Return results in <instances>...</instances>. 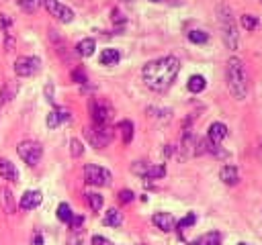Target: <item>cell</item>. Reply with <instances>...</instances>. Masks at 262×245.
Wrapping results in <instances>:
<instances>
[{
  "instance_id": "cell-21",
  "label": "cell",
  "mask_w": 262,
  "mask_h": 245,
  "mask_svg": "<svg viewBox=\"0 0 262 245\" xmlns=\"http://www.w3.org/2000/svg\"><path fill=\"white\" fill-rule=\"evenodd\" d=\"M192 245H221V235L219 233H213V231L211 233H205L199 239H194Z\"/></svg>"
},
{
  "instance_id": "cell-13",
  "label": "cell",
  "mask_w": 262,
  "mask_h": 245,
  "mask_svg": "<svg viewBox=\"0 0 262 245\" xmlns=\"http://www.w3.org/2000/svg\"><path fill=\"white\" fill-rule=\"evenodd\" d=\"M72 118V114H70V110H66V108H53L49 114H47V127L49 129H55V127H59L61 122H68Z\"/></svg>"
},
{
  "instance_id": "cell-12",
  "label": "cell",
  "mask_w": 262,
  "mask_h": 245,
  "mask_svg": "<svg viewBox=\"0 0 262 245\" xmlns=\"http://www.w3.org/2000/svg\"><path fill=\"white\" fill-rule=\"evenodd\" d=\"M227 137V127L223 122H213L207 131V143L209 145H221V141Z\"/></svg>"
},
{
  "instance_id": "cell-2",
  "label": "cell",
  "mask_w": 262,
  "mask_h": 245,
  "mask_svg": "<svg viewBox=\"0 0 262 245\" xmlns=\"http://www.w3.org/2000/svg\"><path fill=\"white\" fill-rule=\"evenodd\" d=\"M225 78H227V88H229L231 96L235 100H244L248 96V76H246L244 61L239 57H229L227 59Z\"/></svg>"
},
{
  "instance_id": "cell-34",
  "label": "cell",
  "mask_w": 262,
  "mask_h": 245,
  "mask_svg": "<svg viewBox=\"0 0 262 245\" xmlns=\"http://www.w3.org/2000/svg\"><path fill=\"white\" fill-rule=\"evenodd\" d=\"M133 198H135V194H133L131 190H121V192H119V200H121L123 204H127V202H131Z\"/></svg>"
},
{
  "instance_id": "cell-9",
  "label": "cell",
  "mask_w": 262,
  "mask_h": 245,
  "mask_svg": "<svg viewBox=\"0 0 262 245\" xmlns=\"http://www.w3.org/2000/svg\"><path fill=\"white\" fill-rule=\"evenodd\" d=\"M43 6L49 10L51 16H55L61 22H72L74 20V10L66 4H61L59 0H43Z\"/></svg>"
},
{
  "instance_id": "cell-38",
  "label": "cell",
  "mask_w": 262,
  "mask_h": 245,
  "mask_svg": "<svg viewBox=\"0 0 262 245\" xmlns=\"http://www.w3.org/2000/svg\"><path fill=\"white\" fill-rule=\"evenodd\" d=\"M33 245H43V237L41 235H35L33 237Z\"/></svg>"
},
{
  "instance_id": "cell-15",
  "label": "cell",
  "mask_w": 262,
  "mask_h": 245,
  "mask_svg": "<svg viewBox=\"0 0 262 245\" xmlns=\"http://www.w3.org/2000/svg\"><path fill=\"white\" fill-rule=\"evenodd\" d=\"M151 220H154V225H156L160 231H164V233L172 231L174 225H176V220H174V216H172L170 212H156V214L151 216Z\"/></svg>"
},
{
  "instance_id": "cell-6",
  "label": "cell",
  "mask_w": 262,
  "mask_h": 245,
  "mask_svg": "<svg viewBox=\"0 0 262 245\" xmlns=\"http://www.w3.org/2000/svg\"><path fill=\"white\" fill-rule=\"evenodd\" d=\"M84 180L90 186H108L111 180H113V176H111V172L106 167L96 165V163H88L84 167Z\"/></svg>"
},
{
  "instance_id": "cell-36",
  "label": "cell",
  "mask_w": 262,
  "mask_h": 245,
  "mask_svg": "<svg viewBox=\"0 0 262 245\" xmlns=\"http://www.w3.org/2000/svg\"><path fill=\"white\" fill-rule=\"evenodd\" d=\"M92 245H111V241L104 239V237H100V235H94L92 237Z\"/></svg>"
},
{
  "instance_id": "cell-26",
  "label": "cell",
  "mask_w": 262,
  "mask_h": 245,
  "mask_svg": "<svg viewBox=\"0 0 262 245\" xmlns=\"http://www.w3.org/2000/svg\"><path fill=\"white\" fill-rule=\"evenodd\" d=\"M86 200H88V204H90V208H92L94 212H98V210L102 208V204H104L102 196L96 194V192H88V194H86Z\"/></svg>"
},
{
  "instance_id": "cell-33",
  "label": "cell",
  "mask_w": 262,
  "mask_h": 245,
  "mask_svg": "<svg viewBox=\"0 0 262 245\" xmlns=\"http://www.w3.org/2000/svg\"><path fill=\"white\" fill-rule=\"evenodd\" d=\"M68 225H70V229L78 231V229H80V227L84 225V216H80V214H74V216H72V220H70Z\"/></svg>"
},
{
  "instance_id": "cell-27",
  "label": "cell",
  "mask_w": 262,
  "mask_h": 245,
  "mask_svg": "<svg viewBox=\"0 0 262 245\" xmlns=\"http://www.w3.org/2000/svg\"><path fill=\"white\" fill-rule=\"evenodd\" d=\"M72 216H74V212H72L70 204H68V202H61V204L57 206V218H59L61 223H70Z\"/></svg>"
},
{
  "instance_id": "cell-10",
  "label": "cell",
  "mask_w": 262,
  "mask_h": 245,
  "mask_svg": "<svg viewBox=\"0 0 262 245\" xmlns=\"http://www.w3.org/2000/svg\"><path fill=\"white\" fill-rule=\"evenodd\" d=\"M133 172L139 174L145 180H158V178L166 176V167L164 165H151V163H143V161H137L133 165Z\"/></svg>"
},
{
  "instance_id": "cell-5",
  "label": "cell",
  "mask_w": 262,
  "mask_h": 245,
  "mask_svg": "<svg viewBox=\"0 0 262 245\" xmlns=\"http://www.w3.org/2000/svg\"><path fill=\"white\" fill-rule=\"evenodd\" d=\"M16 153H18V157L27 163V165H37L39 161H41V157H43V147H41V143H37V141H20L18 145H16Z\"/></svg>"
},
{
  "instance_id": "cell-31",
  "label": "cell",
  "mask_w": 262,
  "mask_h": 245,
  "mask_svg": "<svg viewBox=\"0 0 262 245\" xmlns=\"http://www.w3.org/2000/svg\"><path fill=\"white\" fill-rule=\"evenodd\" d=\"M2 204H6V212H14V206H12V194H10V190H4L2 192Z\"/></svg>"
},
{
  "instance_id": "cell-40",
  "label": "cell",
  "mask_w": 262,
  "mask_h": 245,
  "mask_svg": "<svg viewBox=\"0 0 262 245\" xmlns=\"http://www.w3.org/2000/svg\"><path fill=\"white\" fill-rule=\"evenodd\" d=\"M239 245H246V243H239Z\"/></svg>"
},
{
  "instance_id": "cell-25",
  "label": "cell",
  "mask_w": 262,
  "mask_h": 245,
  "mask_svg": "<svg viewBox=\"0 0 262 245\" xmlns=\"http://www.w3.org/2000/svg\"><path fill=\"white\" fill-rule=\"evenodd\" d=\"M18 8L25 10V12H35L37 8L43 6V0H16Z\"/></svg>"
},
{
  "instance_id": "cell-30",
  "label": "cell",
  "mask_w": 262,
  "mask_h": 245,
  "mask_svg": "<svg viewBox=\"0 0 262 245\" xmlns=\"http://www.w3.org/2000/svg\"><path fill=\"white\" fill-rule=\"evenodd\" d=\"M70 153H72L74 157H80V155L84 153V145H82L78 139H72V141H70Z\"/></svg>"
},
{
  "instance_id": "cell-7",
  "label": "cell",
  "mask_w": 262,
  "mask_h": 245,
  "mask_svg": "<svg viewBox=\"0 0 262 245\" xmlns=\"http://www.w3.org/2000/svg\"><path fill=\"white\" fill-rule=\"evenodd\" d=\"M90 114L94 125H108V120L113 118V106L106 100L94 98L90 100Z\"/></svg>"
},
{
  "instance_id": "cell-1",
  "label": "cell",
  "mask_w": 262,
  "mask_h": 245,
  "mask_svg": "<svg viewBox=\"0 0 262 245\" xmlns=\"http://www.w3.org/2000/svg\"><path fill=\"white\" fill-rule=\"evenodd\" d=\"M180 71V61L174 55H166L154 61H147L141 69L143 82L147 88H151L154 92H164L172 86V82L176 80Z\"/></svg>"
},
{
  "instance_id": "cell-35",
  "label": "cell",
  "mask_w": 262,
  "mask_h": 245,
  "mask_svg": "<svg viewBox=\"0 0 262 245\" xmlns=\"http://www.w3.org/2000/svg\"><path fill=\"white\" fill-rule=\"evenodd\" d=\"M72 78H74V82H78V84H84L86 82V74H84V69H74L72 71Z\"/></svg>"
},
{
  "instance_id": "cell-8",
  "label": "cell",
  "mask_w": 262,
  "mask_h": 245,
  "mask_svg": "<svg viewBox=\"0 0 262 245\" xmlns=\"http://www.w3.org/2000/svg\"><path fill=\"white\" fill-rule=\"evenodd\" d=\"M39 65H41L39 57L20 55V57L14 61V74H16L18 78H29V76H33V74L39 71Z\"/></svg>"
},
{
  "instance_id": "cell-16",
  "label": "cell",
  "mask_w": 262,
  "mask_h": 245,
  "mask_svg": "<svg viewBox=\"0 0 262 245\" xmlns=\"http://www.w3.org/2000/svg\"><path fill=\"white\" fill-rule=\"evenodd\" d=\"M219 178L223 184L227 186H235L239 182V174H237V167L235 165H223L221 172H219Z\"/></svg>"
},
{
  "instance_id": "cell-14",
  "label": "cell",
  "mask_w": 262,
  "mask_h": 245,
  "mask_svg": "<svg viewBox=\"0 0 262 245\" xmlns=\"http://www.w3.org/2000/svg\"><path fill=\"white\" fill-rule=\"evenodd\" d=\"M0 22H2V35H4V49H6V51H12V49H14L12 20L8 18V14H2V16H0Z\"/></svg>"
},
{
  "instance_id": "cell-22",
  "label": "cell",
  "mask_w": 262,
  "mask_h": 245,
  "mask_svg": "<svg viewBox=\"0 0 262 245\" xmlns=\"http://www.w3.org/2000/svg\"><path fill=\"white\" fill-rule=\"evenodd\" d=\"M205 86H207V80H205L203 76H190V78H188V84H186V88H188L192 94L203 92Z\"/></svg>"
},
{
  "instance_id": "cell-41",
  "label": "cell",
  "mask_w": 262,
  "mask_h": 245,
  "mask_svg": "<svg viewBox=\"0 0 262 245\" xmlns=\"http://www.w3.org/2000/svg\"><path fill=\"white\" fill-rule=\"evenodd\" d=\"M260 149H262V147H260Z\"/></svg>"
},
{
  "instance_id": "cell-29",
  "label": "cell",
  "mask_w": 262,
  "mask_h": 245,
  "mask_svg": "<svg viewBox=\"0 0 262 245\" xmlns=\"http://www.w3.org/2000/svg\"><path fill=\"white\" fill-rule=\"evenodd\" d=\"M188 41H192V43H207L209 41V35L205 33V31H190L188 33Z\"/></svg>"
},
{
  "instance_id": "cell-37",
  "label": "cell",
  "mask_w": 262,
  "mask_h": 245,
  "mask_svg": "<svg viewBox=\"0 0 262 245\" xmlns=\"http://www.w3.org/2000/svg\"><path fill=\"white\" fill-rule=\"evenodd\" d=\"M45 96H47L49 102H53V86H51V84L45 86Z\"/></svg>"
},
{
  "instance_id": "cell-28",
  "label": "cell",
  "mask_w": 262,
  "mask_h": 245,
  "mask_svg": "<svg viewBox=\"0 0 262 245\" xmlns=\"http://www.w3.org/2000/svg\"><path fill=\"white\" fill-rule=\"evenodd\" d=\"M239 22H242V27H244L246 31H254V29L258 27V18H256L254 14H242Z\"/></svg>"
},
{
  "instance_id": "cell-19",
  "label": "cell",
  "mask_w": 262,
  "mask_h": 245,
  "mask_svg": "<svg viewBox=\"0 0 262 245\" xmlns=\"http://www.w3.org/2000/svg\"><path fill=\"white\" fill-rule=\"evenodd\" d=\"M94 49H96L94 39H82V41L76 45V51H78V55H82V57H90V55L94 53Z\"/></svg>"
},
{
  "instance_id": "cell-3",
  "label": "cell",
  "mask_w": 262,
  "mask_h": 245,
  "mask_svg": "<svg viewBox=\"0 0 262 245\" xmlns=\"http://www.w3.org/2000/svg\"><path fill=\"white\" fill-rule=\"evenodd\" d=\"M217 20H219L221 37H223V43L227 45V49H237V45H239L237 24H235V18H233L231 8L225 2H219L217 4Z\"/></svg>"
},
{
  "instance_id": "cell-17",
  "label": "cell",
  "mask_w": 262,
  "mask_h": 245,
  "mask_svg": "<svg viewBox=\"0 0 262 245\" xmlns=\"http://www.w3.org/2000/svg\"><path fill=\"white\" fill-rule=\"evenodd\" d=\"M0 176H2L4 180H8V182H16V180H18V169L14 167L12 161L0 157Z\"/></svg>"
},
{
  "instance_id": "cell-4",
  "label": "cell",
  "mask_w": 262,
  "mask_h": 245,
  "mask_svg": "<svg viewBox=\"0 0 262 245\" xmlns=\"http://www.w3.org/2000/svg\"><path fill=\"white\" fill-rule=\"evenodd\" d=\"M84 135L88 139V143L94 147V149H102L106 147L111 141H113V129L108 125H90L84 129Z\"/></svg>"
},
{
  "instance_id": "cell-23",
  "label": "cell",
  "mask_w": 262,
  "mask_h": 245,
  "mask_svg": "<svg viewBox=\"0 0 262 245\" xmlns=\"http://www.w3.org/2000/svg\"><path fill=\"white\" fill-rule=\"evenodd\" d=\"M102 223H104L106 227H119V225L123 223V216H121V212H119L117 208H111V210H106Z\"/></svg>"
},
{
  "instance_id": "cell-20",
  "label": "cell",
  "mask_w": 262,
  "mask_h": 245,
  "mask_svg": "<svg viewBox=\"0 0 262 245\" xmlns=\"http://www.w3.org/2000/svg\"><path fill=\"white\" fill-rule=\"evenodd\" d=\"M98 59H100L102 65H115V63L121 59V53H119L117 49H111V47H108V49H102V53H100Z\"/></svg>"
},
{
  "instance_id": "cell-11",
  "label": "cell",
  "mask_w": 262,
  "mask_h": 245,
  "mask_svg": "<svg viewBox=\"0 0 262 245\" xmlns=\"http://www.w3.org/2000/svg\"><path fill=\"white\" fill-rule=\"evenodd\" d=\"M41 200H43V194H41L39 190H27V192L20 196L18 206H20L23 210H33V208H37V206L41 204Z\"/></svg>"
},
{
  "instance_id": "cell-32",
  "label": "cell",
  "mask_w": 262,
  "mask_h": 245,
  "mask_svg": "<svg viewBox=\"0 0 262 245\" xmlns=\"http://www.w3.org/2000/svg\"><path fill=\"white\" fill-rule=\"evenodd\" d=\"M196 223V214L194 212H188L180 223H178V229H186V227H192Z\"/></svg>"
},
{
  "instance_id": "cell-24",
  "label": "cell",
  "mask_w": 262,
  "mask_h": 245,
  "mask_svg": "<svg viewBox=\"0 0 262 245\" xmlns=\"http://www.w3.org/2000/svg\"><path fill=\"white\" fill-rule=\"evenodd\" d=\"M119 131L123 135V143H131V139H133V122L131 120H121L119 122Z\"/></svg>"
},
{
  "instance_id": "cell-18",
  "label": "cell",
  "mask_w": 262,
  "mask_h": 245,
  "mask_svg": "<svg viewBox=\"0 0 262 245\" xmlns=\"http://www.w3.org/2000/svg\"><path fill=\"white\" fill-rule=\"evenodd\" d=\"M14 94H16V84H14V82H6V84L2 86V90H0V112H2V108L12 100Z\"/></svg>"
},
{
  "instance_id": "cell-39",
  "label": "cell",
  "mask_w": 262,
  "mask_h": 245,
  "mask_svg": "<svg viewBox=\"0 0 262 245\" xmlns=\"http://www.w3.org/2000/svg\"><path fill=\"white\" fill-rule=\"evenodd\" d=\"M149 2H162V0H149Z\"/></svg>"
}]
</instances>
